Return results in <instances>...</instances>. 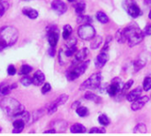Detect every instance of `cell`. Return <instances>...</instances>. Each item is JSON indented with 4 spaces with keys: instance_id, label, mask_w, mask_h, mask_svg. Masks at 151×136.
<instances>
[{
    "instance_id": "1",
    "label": "cell",
    "mask_w": 151,
    "mask_h": 136,
    "mask_svg": "<svg viewBox=\"0 0 151 136\" xmlns=\"http://www.w3.org/2000/svg\"><path fill=\"white\" fill-rule=\"evenodd\" d=\"M19 38L18 29L12 26H4L0 28V51L16 43Z\"/></svg>"
},
{
    "instance_id": "2",
    "label": "cell",
    "mask_w": 151,
    "mask_h": 136,
    "mask_svg": "<svg viewBox=\"0 0 151 136\" xmlns=\"http://www.w3.org/2000/svg\"><path fill=\"white\" fill-rule=\"evenodd\" d=\"M0 108L10 117H19L24 111V106L16 99L12 97H5L0 101Z\"/></svg>"
},
{
    "instance_id": "3",
    "label": "cell",
    "mask_w": 151,
    "mask_h": 136,
    "mask_svg": "<svg viewBox=\"0 0 151 136\" xmlns=\"http://www.w3.org/2000/svg\"><path fill=\"white\" fill-rule=\"evenodd\" d=\"M123 30L126 35L127 42H128V45L130 47H134L141 43L144 39L145 35L143 31L141 30L140 27L137 24H135V22L131 23Z\"/></svg>"
},
{
    "instance_id": "4",
    "label": "cell",
    "mask_w": 151,
    "mask_h": 136,
    "mask_svg": "<svg viewBox=\"0 0 151 136\" xmlns=\"http://www.w3.org/2000/svg\"><path fill=\"white\" fill-rule=\"evenodd\" d=\"M103 80V76L101 73H96L92 74L89 78H88L81 86L80 90H86V89H96L101 86Z\"/></svg>"
},
{
    "instance_id": "5",
    "label": "cell",
    "mask_w": 151,
    "mask_h": 136,
    "mask_svg": "<svg viewBox=\"0 0 151 136\" xmlns=\"http://www.w3.org/2000/svg\"><path fill=\"white\" fill-rule=\"evenodd\" d=\"M89 63H90V61L89 60H87L85 62H82V63H80L78 65H75L76 66H74L73 69L69 70L66 73V78H67V80L68 81H74L77 78H79L81 75H82L85 73V71L87 70Z\"/></svg>"
},
{
    "instance_id": "6",
    "label": "cell",
    "mask_w": 151,
    "mask_h": 136,
    "mask_svg": "<svg viewBox=\"0 0 151 136\" xmlns=\"http://www.w3.org/2000/svg\"><path fill=\"white\" fill-rule=\"evenodd\" d=\"M78 35L85 41L92 40L96 35V29L90 24L81 25L78 28Z\"/></svg>"
},
{
    "instance_id": "7",
    "label": "cell",
    "mask_w": 151,
    "mask_h": 136,
    "mask_svg": "<svg viewBox=\"0 0 151 136\" xmlns=\"http://www.w3.org/2000/svg\"><path fill=\"white\" fill-rule=\"evenodd\" d=\"M123 86H124V83H123V81H121L120 78H114L111 81V85H109L107 87V89H106L107 93L111 96H117L118 94L120 93Z\"/></svg>"
},
{
    "instance_id": "8",
    "label": "cell",
    "mask_w": 151,
    "mask_h": 136,
    "mask_svg": "<svg viewBox=\"0 0 151 136\" xmlns=\"http://www.w3.org/2000/svg\"><path fill=\"white\" fill-rule=\"evenodd\" d=\"M51 8L58 15H62L67 11V6L62 0H53L51 2Z\"/></svg>"
},
{
    "instance_id": "9",
    "label": "cell",
    "mask_w": 151,
    "mask_h": 136,
    "mask_svg": "<svg viewBox=\"0 0 151 136\" xmlns=\"http://www.w3.org/2000/svg\"><path fill=\"white\" fill-rule=\"evenodd\" d=\"M109 58H110V56H109L108 52L101 51V53L96 57V58L95 60V66H96V68H97V69L103 68L105 65V64L108 62Z\"/></svg>"
},
{
    "instance_id": "10",
    "label": "cell",
    "mask_w": 151,
    "mask_h": 136,
    "mask_svg": "<svg viewBox=\"0 0 151 136\" xmlns=\"http://www.w3.org/2000/svg\"><path fill=\"white\" fill-rule=\"evenodd\" d=\"M150 101V98L148 96H140L139 98H137L135 101L133 102L132 104V106H131V109L134 111V112H137V111H140L142 110L144 105Z\"/></svg>"
},
{
    "instance_id": "11",
    "label": "cell",
    "mask_w": 151,
    "mask_h": 136,
    "mask_svg": "<svg viewBox=\"0 0 151 136\" xmlns=\"http://www.w3.org/2000/svg\"><path fill=\"white\" fill-rule=\"evenodd\" d=\"M127 12L128 14L132 17V18H138L140 15H142V11L140 9V7L134 3V2H132L128 4V6L127 7Z\"/></svg>"
},
{
    "instance_id": "12",
    "label": "cell",
    "mask_w": 151,
    "mask_h": 136,
    "mask_svg": "<svg viewBox=\"0 0 151 136\" xmlns=\"http://www.w3.org/2000/svg\"><path fill=\"white\" fill-rule=\"evenodd\" d=\"M48 42L51 47H55L58 42V28L50 29L48 34Z\"/></svg>"
},
{
    "instance_id": "13",
    "label": "cell",
    "mask_w": 151,
    "mask_h": 136,
    "mask_svg": "<svg viewBox=\"0 0 151 136\" xmlns=\"http://www.w3.org/2000/svg\"><path fill=\"white\" fill-rule=\"evenodd\" d=\"M88 55V50L87 48H83L81 49V50H79L76 55H75V58H74V60L73 61V65H78L80 63H81L86 58L87 56Z\"/></svg>"
},
{
    "instance_id": "14",
    "label": "cell",
    "mask_w": 151,
    "mask_h": 136,
    "mask_svg": "<svg viewBox=\"0 0 151 136\" xmlns=\"http://www.w3.org/2000/svg\"><path fill=\"white\" fill-rule=\"evenodd\" d=\"M32 81H33V84L34 85H35V86H41L45 81V75H44V73L42 71L37 70L35 73V74H34V76L32 78Z\"/></svg>"
},
{
    "instance_id": "15",
    "label": "cell",
    "mask_w": 151,
    "mask_h": 136,
    "mask_svg": "<svg viewBox=\"0 0 151 136\" xmlns=\"http://www.w3.org/2000/svg\"><path fill=\"white\" fill-rule=\"evenodd\" d=\"M142 95V89L141 88H136L134 89H133L131 92H129L127 95V100L128 102H134L135 101L137 98H139Z\"/></svg>"
},
{
    "instance_id": "16",
    "label": "cell",
    "mask_w": 151,
    "mask_h": 136,
    "mask_svg": "<svg viewBox=\"0 0 151 136\" xmlns=\"http://www.w3.org/2000/svg\"><path fill=\"white\" fill-rule=\"evenodd\" d=\"M25 125H26V122L22 119H16L13 123H12V126H13V131L12 133L13 134H19V133H21L25 127Z\"/></svg>"
},
{
    "instance_id": "17",
    "label": "cell",
    "mask_w": 151,
    "mask_h": 136,
    "mask_svg": "<svg viewBox=\"0 0 151 136\" xmlns=\"http://www.w3.org/2000/svg\"><path fill=\"white\" fill-rule=\"evenodd\" d=\"M51 126L56 132H64L67 127V123L64 120H56L51 124Z\"/></svg>"
},
{
    "instance_id": "18",
    "label": "cell",
    "mask_w": 151,
    "mask_h": 136,
    "mask_svg": "<svg viewBox=\"0 0 151 136\" xmlns=\"http://www.w3.org/2000/svg\"><path fill=\"white\" fill-rule=\"evenodd\" d=\"M23 14H25L27 17H28L29 19H35L38 17V12L35 9H32V8H24L23 11H22Z\"/></svg>"
},
{
    "instance_id": "19",
    "label": "cell",
    "mask_w": 151,
    "mask_h": 136,
    "mask_svg": "<svg viewBox=\"0 0 151 136\" xmlns=\"http://www.w3.org/2000/svg\"><path fill=\"white\" fill-rule=\"evenodd\" d=\"M84 97H85V99H87L88 101H92V102L96 103V104H101L102 101H103L102 98L99 96H97V95H96V94H94L92 92H87L85 94Z\"/></svg>"
},
{
    "instance_id": "20",
    "label": "cell",
    "mask_w": 151,
    "mask_h": 136,
    "mask_svg": "<svg viewBox=\"0 0 151 136\" xmlns=\"http://www.w3.org/2000/svg\"><path fill=\"white\" fill-rule=\"evenodd\" d=\"M44 114V110H37V111H35L32 115H30V118H29V125L30 124H33L34 122L37 121L41 117H42Z\"/></svg>"
},
{
    "instance_id": "21",
    "label": "cell",
    "mask_w": 151,
    "mask_h": 136,
    "mask_svg": "<svg viewBox=\"0 0 151 136\" xmlns=\"http://www.w3.org/2000/svg\"><path fill=\"white\" fill-rule=\"evenodd\" d=\"M71 133L73 134H84L86 133V127L81 124H74L70 128Z\"/></svg>"
},
{
    "instance_id": "22",
    "label": "cell",
    "mask_w": 151,
    "mask_h": 136,
    "mask_svg": "<svg viewBox=\"0 0 151 136\" xmlns=\"http://www.w3.org/2000/svg\"><path fill=\"white\" fill-rule=\"evenodd\" d=\"M102 42H103V38H102V36H100V35L96 36V35H95V37L92 39V42H91V43H90V48L93 49V50H96V49H97V48L102 44Z\"/></svg>"
},
{
    "instance_id": "23",
    "label": "cell",
    "mask_w": 151,
    "mask_h": 136,
    "mask_svg": "<svg viewBox=\"0 0 151 136\" xmlns=\"http://www.w3.org/2000/svg\"><path fill=\"white\" fill-rule=\"evenodd\" d=\"M96 19L99 22L103 23V24H106L109 22V17L107 16L106 13H104V12H96Z\"/></svg>"
},
{
    "instance_id": "24",
    "label": "cell",
    "mask_w": 151,
    "mask_h": 136,
    "mask_svg": "<svg viewBox=\"0 0 151 136\" xmlns=\"http://www.w3.org/2000/svg\"><path fill=\"white\" fill-rule=\"evenodd\" d=\"M77 22L83 25V24H90L92 22V18L90 16L88 15H81L80 14L78 19H77Z\"/></svg>"
},
{
    "instance_id": "25",
    "label": "cell",
    "mask_w": 151,
    "mask_h": 136,
    "mask_svg": "<svg viewBox=\"0 0 151 136\" xmlns=\"http://www.w3.org/2000/svg\"><path fill=\"white\" fill-rule=\"evenodd\" d=\"M145 65H146V61H144L142 59H137L134 63V72H139Z\"/></svg>"
},
{
    "instance_id": "26",
    "label": "cell",
    "mask_w": 151,
    "mask_h": 136,
    "mask_svg": "<svg viewBox=\"0 0 151 136\" xmlns=\"http://www.w3.org/2000/svg\"><path fill=\"white\" fill-rule=\"evenodd\" d=\"M147 132V127L143 123H140L134 128V134H145Z\"/></svg>"
},
{
    "instance_id": "27",
    "label": "cell",
    "mask_w": 151,
    "mask_h": 136,
    "mask_svg": "<svg viewBox=\"0 0 151 136\" xmlns=\"http://www.w3.org/2000/svg\"><path fill=\"white\" fill-rule=\"evenodd\" d=\"M116 39L117 41L119 42V43H124L125 42H127V39H126V35H125V33H124V30L123 29H119L118 30V32L116 33Z\"/></svg>"
},
{
    "instance_id": "28",
    "label": "cell",
    "mask_w": 151,
    "mask_h": 136,
    "mask_svg": "<svg viewBox=\"0 0 151 136\" xmlns=\"http://www.w3.org/2000/svg\"><path fill=\"white\" fill-rule=\"evenodd\" d=\"M72 32H73L72 27H71L70 25H65V26L64 27V29H63V38H64L65 40L68 39V38L70 37Z\"/></svg>"
},
{
    "instance_id": "29",
    "label": "cell",
    "mask_w": 151,
    "mask_h": 136,
    "mask_svg": "<svg viewBox=\"0 0 151 136\" xmlns=\"http://www.w3.org/2000/svg\"><path fill=\"white\" fill-rule=\"evenodd\" d=\"M67 100H68V96H67L66 94H63V95H61L58 99H56L54 102H55V104H56L58 106H60V105L65 104L67 102Z\"/></svg>"
},
{
    "instance_id": "30",
    "label": "cell",
    "mask_w": 151,
    "mask_h": 136,
    "mask_svg": "<svg viewBox=\"0 0 151 136\" xmlns=\"http://www.w3.org/2000/svg\"><path fill=\"white\" fill-rule=\"evenodd\" d=\"M85 8H86V4H85L84 2H79V3H77V4L74 5L75 12H76V13H78V14H81V13L85 11Z\"/></svg>"
},
{
    "instance_id": "31",
    "label": "cell",
    "mask_w": 151,
    "mask_h": 136,
    "mask_svg": "<svg viewBox=\"0 0 151 136\" xmlns=\"http://www.w3.org/2000/svg\"><path fill=\"white\" fill-rule=\"evenodd\" d=\"M76 113L80 116V117H86L88 114V110L87 107L85 106H79L76 109Z\"/></svg>"
},
{
    "instance_id": "32",
    "label": "cell",
    "mask_w": 151,
    "mask_h": 136,
    "mask_svg": "<svg viewBox=\"0 0 151 136\" xmlns=\"http://www.w3.org/2000/svg\"><path fill=\"white\" fill-rule=\"evenodd\" d=\"M98 122L102 125V126H108L111 121H110V119L107 117V115L105 114H101L99 117H98Z\"/></svg>"
},
{
    "instance_id": "33",
    "label": "cell",
    "mask_w": 151,
    "mask_h": 136,
    "mask_svg": "<svg viewBox=\"0 0 151 136\" xmlns=\"http://www.w3.org/2000/svg\"><path fill=\"white\" fill-rule=\"evenodd\" d=\"M143 89L145 91H149L151 89V77H146L143 81V84H142Z\"/></svg>"
},
{
    "instance_id": "34",
    "label": "cell",
    "mask_w": 151,
    "mask_h": 136,
    "mask_svg": "<svg viewBox=\"0 0 151 136\" xmlns=\"http://www.w3.org/2000/svg\"><path fill=\"white\" fill-rule=\"evenodd\" d=\"M20 82L21 84L24 86V87H28L29 85H31L33 83V81H32V78L29 77V76H25L23 77L21 80H20Z\"/></svg>"
},
{
    "instance_id": "35",
    "label": "cell",
    "mask_w": 151,
    "mask_h": 136,
    "mask_svg": "<svg viewBox=\"0 0 151 136\" xmlns=\"http://www.w3.org/2000/svg\"><path fill=\"white\" fill-rule=\"evenodd\" d=\"M133 84H134V81H133V80H129L127 82H126V83L124 84V86H123L121 91H120V94H125V93L133 86Z\"/></svg>"
},
{
    "instance_id": "36",
    "label": "cell",
    "mask_w": 151,
    "mask_h": 136,
    "mask_svg": "<svg viewBox=\"0 0 151 136\" xmlns=\"http://www.w3.org/2000/svg\"><path fill=\"white\" fill-rule=\"evenodd\" d=\"M7 8H8V5H7L6 1L0 0V18H2V16L4 14Z\"/></svg>"
},
{
    "instance_id": "37",
    "label": "cell",
    "mask_w": 151,
    "mask_h": 136,
    "mask_svg": "<svg viewBox=\"0 0 151 136\" xmlns=\"http://www.w3.org/2000/svg\"><path fill=\"white\" fill-rule=\"evenodd\" d=\"M32 70H33V68L30 65H23L21 66V68H20V73L26 75V74H28L29 73H31Z\"/></svg>"
},
{
    "instance_id": "38",
    "label": "cell",
    "mask_w": 151,
    "mask_h": 136,
    "mask_svg": "<svg viewBox=\"0 0 151 136\" xmlns=\"http://www.w3.org/2000/svg\"><path fill=\"white\" fill-rule=\"evenodd\" d=\"M111 40H112V36H111V35H110V36H107L106 41H105V42H104V47H103V49H102V51H103V52H108L109 48H110V43H111Z\"/></svg>"
},
{
    "instance_id": "39",
    "label": "cell",
    "mask_w": 151,
    "mask_h": 136,
    "mask_svg": "<svg viewBox=\"0 0 151 136\" xmlns=\"http://www.w3.org/2000/svg\"><path fill=\"white\" fill-rule=\"evenodd\" d=\"M58 105L55 104V102H53V103H51L50 104V106H49V108H48V114L49 115H51V114H53V113H55L56 112H57V110H58Z\"/></svg>"
},
{
    "instance_id": "40",
    "label": "cell",
    "mask_w": 151,
    "mask_h": 136,
    "mask_svg": "<svg viewBox=\"0 0 151 136\" xmlns=\"http://www.w3.org/2000/svg\"><path fill=\"white\" fill-rule=\"evenodd\" d=\"M106 130L104 127H93L89 130V134H105Z\"/></svg>"
},
{
    "instance_id": "41",
    "label": "cell",
    "mask_w": 151,
    "mask_h": 136,
    "mask_svg": "<svg viewBox=\"0 0 151 136\" xmlns=\"http://www.w3.org/2000/svg\"><path fill=\"white\" fill-rule=\"evenodd\" d=\"M67 42H66V47L67 48H72V47H75L76 46V43H77V39L76 38H68L66 39Z\"/></svg>"
},
{
    "instance_id": "42",
    "label": "cell",
    "mask_w": 151,
    "mask_h": 136,
    "mask_svg": "<svg viewBox=\"0 0 151 136\" xmlns=\"http://www.w3.org/2000/svg\"><path fill=\"white\" fill-rule=\"evenodd\" d=\"M76 51H77L76 46H75V47H72V48H67V50H66V51L65 52V54L66 57H72Z\"/></svg>"
},
{
    "instance_id": "43",
    "label": "cell",
    "mask_w": 151,
    "mask_h": 136,
    "mask_svg": "<svg viewBox=\"0 0 151 136\" xmlns=\"http://www.w3.org/2000/svg\"><path fill=\"white\" fill-rule=\"evenodd\" d=\"M50 89H51L50 84V83H44L43 86H42V93L44 95V94L48 93L49 91H50Z\"/></svg>"
},
{
    "instance_id": "44",
    "label": "cell",
    "mask_w": 151,
    "mask_h": 136,
    "mask_svg": "<svg viewBox=\"0 0 151 136\" xmlns=\"http://www.w3.org/2000/svg\"><path fill=\"white\" fill-rule=\"evenodd\" d=\"M7 72H8V74H9V75L12 76V75H14V74L16 73V68L14 67V65H10L8 66Z\"/></svg>"
},
{
    "instance_id": "45",
    "label": "cell",
    "mask_w": 151,
    "mask_h": 136,
    "mask_svg": "<svg viewBox=\"0 0 151 136\" xmlns=\"http://www.w3.org/2000/svg\"><path fill=\"white\" fill-rule=\"evenodd\" d=\"M12 90V89H11V87L10 86H7V87H4V88H2L1 89V94L2 95H4V96H5V95H8L9 94V92Z\"/></svg>"
},
{
    "instance_id": "46",
    "label": "cell",
    "mask_w": 151,
    "mask_h": 136,
    "mask_svg": "<svg viewBox=\"0 0 151 136\" xmlns=\"http://www.w3.org/2000/svg\"><path fill=\"white\" fill-rule=\"evenodd\" d=\"M143 33H144L145 35H151V26H150V25L147 26V27H145Z\"/></svg>"
},
{
    "instance_id": "47",
    "label": "cell",
    "mask_w": 151,
    "mask_h": 136,
    "mask_svg": "<svg viewBox=\"0 0 151 136\" xmlns=\"http://www.w3.org/2000/svg\"><path fill=\"white\" fill-rule=\"evenodd\" d=\"M80 104H81V102H80V101H76V102H74V103L73 104L72 108H73V109H77V108L80 106Z\"/></svg>"
},
{
    "instance_id": "48",
    "label": "cell",
    "mask_w": 151,
    "mask_h": 136,
    "mask_svg": "<svg viewBox=\"0 0 151 136\" xmlns=\"http://www.w3.org/2000/svg\"><path fill=\"white\" fill-rule=\"evenodd\" d=\"M49 54H50L51 57H54V56H55V49H54V47H51V48L49 50Z\"/></svg>"
},
{
    "instance_id": "49",
    "label": "cell",
    "mask_w": 151,
    "mask_h": 136,
    "mask_svg": "<svg viewBox=\"0 0 151 136\" xmlns=\"http://www.w3.org/2000/svg\"><path fill=\"white\" fill-rule=\"evenodd\" d=\"M57 132H56V130H54V129H52V130H48V131H46L45 132V134H56Z\"/></svg>"
},
{
    "instance_id": "50",
    "label": "cell",
    "mask_w": 151,
    "mask_h": 136,
    "mask_svg": "<svg viewBox=\"0 0 151 136\" xmlns=\"http://www.w3.org/2000/svg\"><path fill=\"white\" fill-rule=\"evenodd\" d=\"M144 4H146V5H151V0H144Z\"/></svg>"
},
{
    "instance_id": "51",
    "label": "cell",
    "mask_w": 151,
    "mask_h": 136,
    "mask_svg": "<svg viewBox=\"0 0 151 136\" xmlns=\"http://www.w3.org/2000/svg\"><path fill=\"white\" fill-rule=\"evenodd\" d=\"M149 18L151 19V10L150 11V13H149Z\"/></svg>"
},
{
    "instance_id": "52",
    "label": "cell",
    "mask_w": 151,
    "mask_h": 136,
    "mask_svg": "<svg viewBox=\"0 0 151 136\" xmlns=\"http://www.w3.org/2000/svg\"><path fill=\"white\" fill-rule=\"evenodd\" d=\"M68 1H69V2H73L74 0H68Z\"/></svg>"
},
{
    "instance_id": "53",
    "label": "cell",
    "mask_w": 151,
    "mask_h": 136,
    "mask_svg": "<svg viewBox=\"0 0 151 136\" xmlns=\"http://www.w3.org/2000/svg\"><path fill=\"white\" fill-rule=\"evenodd\" d=\"M2 131V128H1V127H0V132Z\"/></svg>"
},
{
    "instance_id": "54",
    "label": "cell",
    "mask_w": 151,
    "mask_h": 136,
    "mask_svg": "<svg viewBox=\"0 0 151 136\" xmlns=\"http://www.w3.org/2000/svg\"><path fill=\"white\" fill-rule=\"evenodd\" d=\"M1 89H2V88H1V87H0V92H1Z\"/></svg>"
},
{
    "instance_id": "55",
    "label": "cell",
    "mask_w": 151,
    "mask_h": 136,
    "mask_svg": "<svg viewBox=\"0 0 151 136\" xmlns=\"http://www.w3.org/2000/svg\"><path fill=\"white\" fill-rule=\"evenodd\" d=\"M26 1H30V0H26Z\"/></svg>"
},
{
    "instance_id": "56",
    "label": "cell",
    "mask_w": 151,
    "mask_h": 136,
    "mask_svg": "<svg viewBox=\"0 0 151 136\" xmlns=\"http://www.w3.org/2000/svg\"><path fill=\"white\" fill-rule=\"evenodd\" d=\"M150 97H151V96H150Z\"/></svg>"
}]
</instances>
